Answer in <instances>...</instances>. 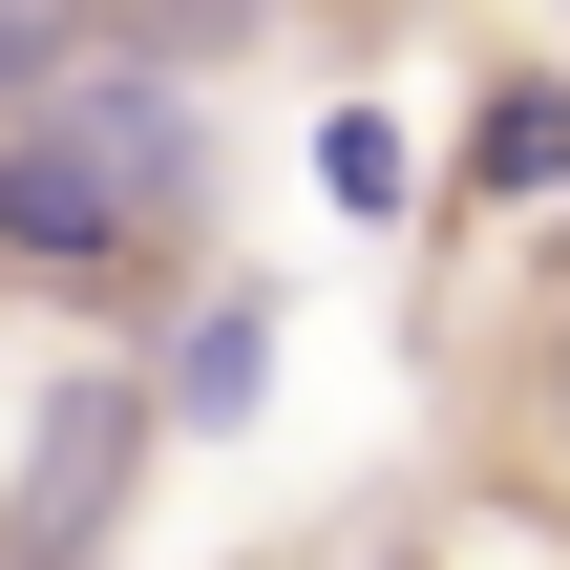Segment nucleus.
<instances>
[{
    "mask_svg": "<svg viewBox=\"0 0 570 570\" xmlns=\"http://www.w3.org/2000/svg\"><path fill=\"white\" fill-rule=\"evenodd\" d=\"M212 233V106L190 63L85 42L42 106H0V275L21 296H148Z\"/></svg>",
    "mask_w": 570,
    "mask_h": 570,
    "instance_id": "f257e3e1",
    "label": "nucleus"
},
{
    "mask_svg": "<svg viewBox=\"0 0 570 570\" xmlns=\"http://www.w3.org/2000/svg\"><path fill=\"white\" fill-rule=\"evenodd\" d=\"M148 465H169V402H148V360H85V381H42V423H21V465H0V570H106Z\"/></svg>",
    "mask_w": 570,
    "mask_h": 570,
    "instance_id": "f03ea898",
    "label": "nucleus"
},
{
    "mask_svg": "<svg viewBox=\"0 0 570 570\" xmlns=\"http://www.w3.org/2000/svg\"><path fill=\"white\" fill-rule=\"evenodd\" d=\"M275 360H296V296H275V275H190L169 338H148L169 444H254V423H275Z\"/></svg>",
    "mask_w": 570,
    "mask_h": 570,
    "instance_id": "7ed1b4c3",
    "label": "nucleus"
},
{
    "mask_svg": "<svg viewBox=\"0 0 570 570\" xmlns=\"http://www.w3.org/2000/svg\"><path fill=\"white\" fill-rule=\"evenodd\" d=\"M570 190V85L550 63H508L487 106H465V169H444V212H550Z\"/></svg>",
    "mask_w": 570,
    "mask_h": 570,
    "instance_id": "20e7f679",
    "label": "nucleus"
},
{
    "mask_svg": "<svg viewBox=\"0 0 570 570\" xmlns=\"http://www.w3.org/2000/svg\"><path fill=\"white\" fill-rule=\"evenodd\" d=\"M317 190H338L360 233H423V148H402L381 106H317Z\"/></svg>",
    "mask_w": 570,
    "mask_h": 570,
    "instance_id": "39448f33",
    "label": "nucleus"
},
{
    "mask_svg": "<svg viewBox=\"0 0 570 570\" xmlns=\"http://www.w3.org/2000/svg\"><path fill=\"white\" fill-rule=\"evenodd\" d=\"M127 63H233V42H275V0H85Z\"/></svg>",
    "mask_w": 570,
    "mask_h": 570,
    "instance_id": "423d86ee",
    "label": "nucleus"
},
{
    "mask_svg": "<svg viewBox=\"0 0 570 570\" xmlns=\"http://www.w3.org/2000/svg\"><path fill=\"white\" fill-rule=\"evenodd\" d=\"M85 42H106V21H85V0H0V106H42V85H63V63H85Z\"/></svg>",
    "mask_w": 570,
    "mask_h": 570,
    "instance_id": "0eeeda50",
    "label": "nucleus"
},
{
    "mask_svg": "<svg viewBox=\"0 0 570 570\" xmlns=\"http://www.w3.org/2000/svg\"><path fill=\"white\" fill-rule=\"evenodd\" d=\"M550 423H570V338H550Z\"/></svg>",
    "mask_w": 570,
    "mask_h": 570,
    "instance_id": "6e6552de",
    "label": "nucleus"
}]
</instances>
